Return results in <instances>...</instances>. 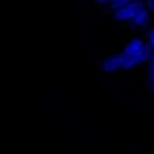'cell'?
I'll list each match as a JSON object with an SVG mask.
<instances>
[{"label":"cell","instance_id":"1","mask_svg":"<svg viewBox=\"0 0 154 154\" xmlns=\"http://www.w3.org/2000/svg\"><path fill=\"white\" fill-rule=\"evenodd\" d=\"M125 56H131V58H137L142 63H147L154 51L151 49V46L147 42H144L140 37H132L125 42L124 46V51H122Z\"/></svg>","mask_w":154,"mask_h":154},{"label":"cell","instance_id":"2","mask_svg":"<svg viewBox=\"0 0 154 154\" xmlns=\"http://www.w3.org/2000/svg\"><path fill=\"white\" fill-rule=\"evenodd\" d=\"M142 9H144V2H142V0H136V2H132V4H127V5H124V7H120V9L113 10V19H115L117 22H129V20H132L134 15H136L137 12H140Z\"/></svg>","mask_w":154,"mask_h":154},{"label":"cell","instance_id":"3","mask_svg":"<svg viewBox=\"0 0 154 154\" xmlns=\"http://www.w3.org/2000/svg\"><path fill=\"white\" fill-rule=\"evenodd\" d=\"M124 59H125V54H124L122 51H120V53H112V54L105 56V58L102 59L100 69H102V73H105V75H112V73L122 69Z\"/></svg>","mask_w":154,"mask_h":154},{"label":"cell","instance_id":"4","mask_svg":"<svg viewBox=\"0 0 154 154\" xmlns=\"http://www.w3.org/2000/svg\"><path fill=\"white\" fill-rule=\"evenodd\" d=\"M129 24H131L132 27H147V26L151 24V14L144 7L140 12H137V14L134 15L132 20H129Z\"/></svg>","mask_w":154,"mask_h":154},{"label":"cell","instance_id":"5","mask_svg":"<svg viewBox=\"0 0 154 154\" xmlns=\"http://www.w3.org/2000/svg\"><path fill=\"white\" fill-rule=\"evenodd\" d=\"M132 2H136V0H112L110 9L117 10V9H120V7H124V5H127V4H132Z\"/></svg>","mask_w":154,"mask_h":154},{"label":"cell","instance_id":"6","mask_svg":"<svg viewBox=\"0 0 154 154\" xmlns=\"http://www.w3.org/2000/svg\"><path fill=\"white\" fill-rule=\"evenodd\" d=\"M152 76H154V53L151 54L149 61H147V80H151Z\"/></svg>","mask_w":154,"mask_h":154},{"label":"cell","instance_id":"7","mask_svg":"<svg viewBox=\"0 0 154 154\" xmlns=\"http://www.w3.org/2000/svg\"><path fill=\"white\" fill-rule=\"evenodd\" d=\"M144 7L149 14H154V0H146L144 2Z\"/></svg>","mask_w":154,"mask_h":154},{"label":"cell","instance_id":"8","mask_svg":"<svg viewBox=\"0 0 154 154\" xmlns=\"http://www.w3.org/2000/svg\"><path fill=\"white\" fill-rule=\"evenodd\" d=\"M147 44H149L151 49L154 51V27L149 31V36H147Z\"/></svg>","mask_w":154,"mask_h":154},{"label":"cell","instance_id":"9","mask_svg":"<svg viewBox=\"0 0 154 154\" xmlns=\"http://www.w3.org/2000/svg\"><path fill=\"white\" fill-rule=\"evenodd\" d=\"M97 5H110L112 4V0H95Z\"/></svg>","mask_w":154,"mask_h":154},{"label":"cell","instance_id":"10","mask_svg":"<svg viewBox=\"0 0 154 154\" xmlns=\"http://www.w3.org/2000/svg\"><path fill=\"white\" fill-rule=\"evenodd\" d=\"M147 85H149V90L154 93V76L151 78V80H147Z\"/></svg>","mask_w":154,"mask_h":154}]
</instances>
